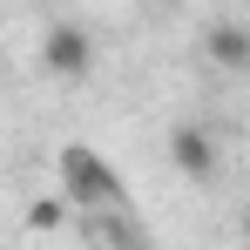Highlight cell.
<instances>
[{"mask_svg":"<svg viewBox=\"0 0 250 250\" xmlns=\"http://www.w3.org/2000/svg\"><path fill=\"white\" fill-rule=\"evenodd\" d=\"M54 163H61V203H68V209H122V176L108 169L102 149L68 142Z\"/></svg>","mask_w":250,"mask_h":250,"instance_id":"obj_1","label":"cell"},{"mask_svg":"<svg viewBox=\"0 0 250 250\" xmlns=\"http://www.w3.org/2000/svg\"><path fill=\"white\" fill-rule=\"evenodd\" d=\"M41 61H47V75L82 82L88 68H95V34H88L82 21H54V27L41 34Z\"/></svg>","mask_w":250,"mask_h":250,"instance_id":"obj_2","label":"cell"},{"mask_svg":"<svg viewBox=\"0 0 250 250\" xmlns=\"http://www.w3.org/2000/svg\"><path fill=\"white\" fill-rule=\"evenodd\" d=\"M169 163L183 169L189 183H209V176H216V163H223V149H216V135H209V128L176 122V128H169Z\"/></svg>","mask_w":250,"mask_h":250,"instance_id":"obj_3","label":"cell"},{"mask_svg":"<svg viewBox=\"0 0 250 250\" xmlns=\"http://www.w3.org/2000/svg\"><path fill=\"white\" fill-rule=\"evenodd\" d=\"M203 47H209V61L230 68V75H244V68H250V34H244V21H216V27L203 34Z\"/></svg>","mask_w":250,"mask_h":250,"instance_id":"obj_4","label":"cell"},{"mask_svg":"<svg viewBox=\"0 0 250 250\" xmlns=\"http://www.w3.org/2000/svg\"><path fill=\"white\" fill-rule=\"evenodd\" d=\"M61 216H68L61 196H34V209H27V223H34V230H61Z\"/></svg>","mask_w":250,"mask_h":250,"instance_id":"obj_5","label":"cell"}]
</instances>
